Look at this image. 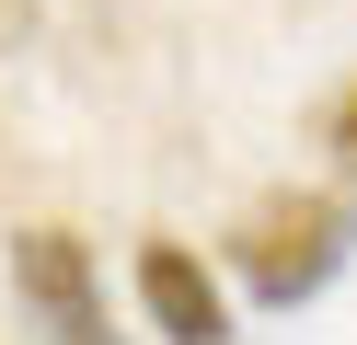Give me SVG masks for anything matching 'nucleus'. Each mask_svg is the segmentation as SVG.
<instances>
[{
    "mask_svg": "<svg viewBox=\"0 0 357 345\" xmlns=\"http://www.w3.org/2000/svg\"><path fill=\"white\" fill-rule=\"evenodd\" d=\"M346 242H357V207L323 196V184H288V196H254V207H242L231 276L265 299V311H288V299H311L334 265H346Z\"/></svg>",
    "mask_w": 357,
    "mask_h": 345,
    "instance_id": "obj_1",
    "label": "nucleus"
},
{
    "mask_svg": "<svg viewBox=\"0 0 357 345\" xmlns=\"http://www.w3.org/2000/svg\"><path fill=\"white\" fill-rule=\"evenodd\" d=\"M12 299H24V311L47 322L58 345H116V334H104V276H93V242H81V230H58V219L12 230Z\"/></svg>",
    "mask_w": 357,
    "mask_h": 345,
    "instance_id": "obj_2",
    "label": "nucleus"
},
{
    "mask_svg": "<svg viewBox=\"0 0 357 345\" xmlns=\"http://www.w3.org/2000/svg\"><path fill=\"white\" fill-rule=\"evenodd\" d=\"M139 311L162 345H231V299L185 242H139Z\"/></svg>",
    "mask_w": 357,
    "mask_h": 345,
    "instance_id": "obj_3",
    "label": "nucleus"
},
{
    "mask_svg": "<svg viewBox=\"0 0 357 345\" xmlns=\"http://www.w3.org/2000/svg\"><path fill=\"white\" fill-rule=\"evenodd\" d=\"M311 150H323V161H334V173H346V184H357V81H334V92H323V104H311Z\"/></svg>",
    "mask_w": 357,
    "mask_h": 345,
    "instance_id": "obj_4",
    "label": "nucleus"
}]
</instances>
